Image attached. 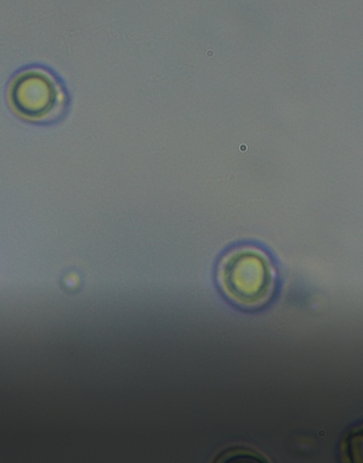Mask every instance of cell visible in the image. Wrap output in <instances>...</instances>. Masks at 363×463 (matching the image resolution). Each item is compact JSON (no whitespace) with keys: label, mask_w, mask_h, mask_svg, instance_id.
I'll return each mask as SVG.
<instances>
[{"label":"cell","mask_w":363,"mask_h":463,"mask_svg":"<svg viewBox=\"0 0 363 463\" xmlns=\"http://www.w3.org/2000/svg\"><path fill=\"white\" fill-rule=\"evenodd\" d=\"M223 293L234 304L247 309L259 308L269 301L277 287V274L262 250L240 247L228 253L218 269Z\"/></svg>","instance_id":"obj_1"},{"label":"cell","mask_w":363,"mask_h":463,"mask_svg":"<svg viewBox=\"0 0 363 463\" xmlns=\"http://www.w3.org/2000/svg\"><path fill=\"white\" fill-rule=\"evenodd\" d=\"M9 101L16 112L33 121L52 120L62 111L64 91L47 70L32 67L19 73L9 89Z\"/></svg>","instance_id":"obj_2"}]
</instances>
